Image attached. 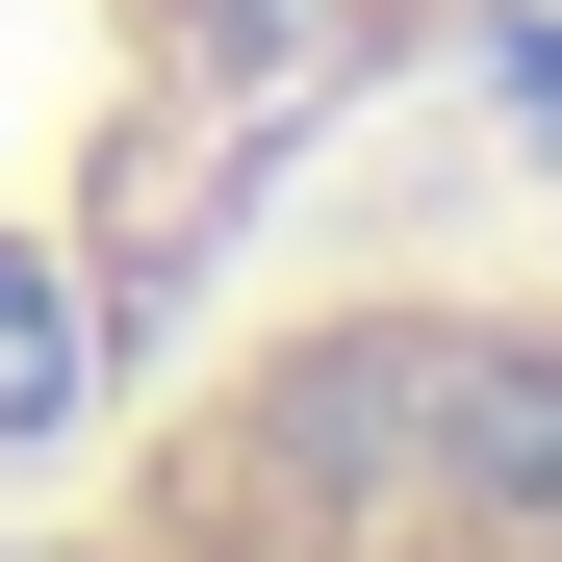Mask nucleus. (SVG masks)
<instances>
[{
	"mask_svg": "<svg viewBox=\"0 0 562 562\" xmlns=\"http://www.w3.org/2000/svg\"><path fill=\"white\" fill-rule=\"evenodd\" d=\"M460 26V0H0V435L103 409L231 307L281 154Z\"/></svg>",
	"mask_w": 562,
	"mask_h": 562,
	"instance_id": "obj_2",
	"label": "nucleus"
},
{
	"mask_svg": "<svg viewBox=\"0 0 562 562\" xmlns=\"http://www.w3.org/2000/svg\"><path fill=\"white\" fill-rule=\"evenodd\" d=\"M0 562H562V256H358L0 435Z\"/></svg>",
	"mask_w": 562,
	"mask_h": 562,
	"instance_id": "obj_1",
	"label": "nucleus"
}]
</instances>
